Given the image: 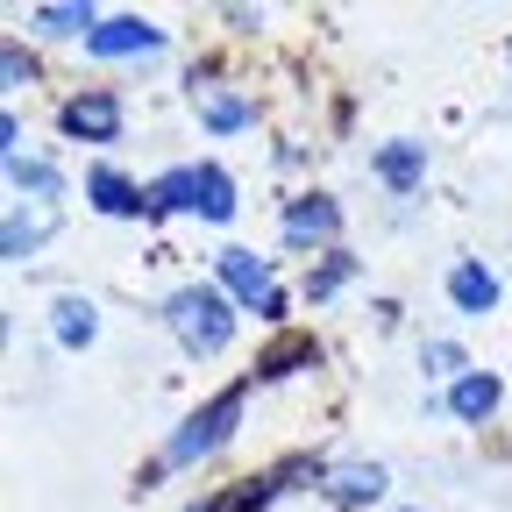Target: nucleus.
<instances>
[{"instance_id":"23","label":"nucleus","mask_w":512,"mask_h":512,"mask_svg":"<svg viewBox=\"0 0 512 512\" xmlns=\"http://www.w3.org/2000/svg\"><path fill=\"white\" fill-rule=\"evenodd\" d=\"M185 512H221V498H200V505H185Z\"/></svg>"},{"instance_id":"9","label":"nucleus","mask_w":512,"mask_h":512,"mask_svg":"<svg viewBox=\"0 0 512 512\" xmlns=\"http://www.w3.org/2000/svg\"><path fill=\"white\" fill-rule=\"evenodd\" d=\"M498 399H505V384H498L491 370H463L456 384H448V413H456L463 427H484V420L498 413Z\"/></svg>"},{"instance_id":"3","label":"nucleus","mask_w":512,"mask_h":512,"mask_svg":"<svg viewBox=\"0 0 512 512\" xmlns=\"http://www.w3.org/2000/svg\"><path fill=\"white\" fill-rule=\"evenodd\" d=\"M214 271H221V292H228L235 306H249V313H264V306H271V292H278V285H271V256L235 249V242L214 256Z\"/></svg>"},{"instance_id":"2","label":"nucleus","mask_w":512,"mask_h":512,"mask_svg":"<svg viewBox=\"0 0 512 512\" xmlns=\"http://www.w3.org/2000/svg\"><path fill=\"white\" fill-rule=\"evenodd\" d=\"M235 420H242V384H228L221 399H207L200 413H192L171 441H164V456H157V470H185V463H207L214 448L235 434Z\"/></svg>"},{"instance_id":"19","label":"nucleus","mask_w":512,"mask_h":512,"mask_svg":"<svg viewBox=\"0 0 512 512\" xmlns=\"http://www.w3.org/2000/svg\"><path fill=\"white\" fill-rule=\"evenodd\" d=\"M29 22H36V29H50V36H93V29H100L86 0H64V8H36Z\"/></svg>"},{"instance_id":"14","label":"nucleus","mask_w":512,"mask_h":512,"mask_svg":"<svg viewBox=\"0 0 512 512\" xmlns=\"http://www.w3.org/2000/svg\"><path fill=\"white\" fill-rule=\"evenodd\" d=\"M150 214H200V164H171L150 185Z\"/></svg>"},{"instance_id":"4","label":"nucleus","mask_w":512,"mask_h":512,"mask_svg":"<svg viewBox=\"0 0 512 512\" xmlns=\"http://www.w3.org/2000/svg\"><path fill=\"white\" fill-rule=\"evenodd\" d=\"M57 128L72 143H114L121 136V100L107 93V86H93V93H72L57 107Z\"/></svg>"},{"instance_id":"21","label":"nucleus","mask_w":512,"mask_h":512,"mask_svg":"<svg viewBox=\"0 0 512 512\" xmlns=\"http://www.w3.org/2000/svg\"><path fill=\"white\" fill-rule=\"evenodd\" d=\"M292 363H313V342H299V335H292V342H278L256 370H264V377H292Z\"/></svg>"},{"instance_id":"13","label":"nucleus","mask_w":512,"mask_h":512,"mask_svg":"<svg viewBox=\"0 0 512 512\" xmlns=\"http://www.w3.org/2000/svg\"><path fill=\"white\" fill-rule=\"evenodd\" d=\"M8 185H15V200H29V207H57V192H64L50 157H8Z\"/></svg>"},{"instance_id":"16","label":"nucleus","mask_w":512,"mask_h":512,"mask_svg":"<svg viewBox=\"0 0 512 512\" xmlns=\"http://www.w3.org/2000/svg\"><path fill=\"white\" fill-rule=\"evenodd\" d=\"M192 107H200V121L214 128V136H235V128H249V100L228 93V86H192Z\"/></svg>"},{"instance_id":"17","label":"nucleus","mask_w":512,"mask_h":512,"mask_svg":"<svg viewBox=\"0 0 512 512\" xmlns=\"http://www.w3.org/2000/svg\"><path fill=\"white\" fill-rule=\"evenodd\" d=\"M235 207H242V200H235V178H228L221 164H200V221L221 228V221H235Z\"/></svg>"},{"instance_id":"5","label":"nucleus","mask_w":512,"mask_h":512,"mask_svg":"<svg viewBox=\"0 0 512 512\" xmlns=\"http://www.w3.org/2000/svg\"><path fill=\"white\" fill-rule=\"evenodd\" d=\"M150 50H164V29L143 15H107L86 36V57H150Z\"/></svg>"},{"instance_id":"8","label":"nucleus","mask_w":512,"mask_h":512,"mask_svg":"<svg viewBox=\"0 0 512 512\" xmlns=\"http://www.w3.org/2000/svg\"><path fill=\"white\" fill-rule=\"evenodd\" d=\"M50 235H57V207L15 200V207H8V228H0V249H8V264H29V256H36Z\"/></svg>"},{"instance_id":"18","label":"nucleus","mask_w":512,"mask_h":512,"mask_svg":"<svg viewBox=\"0 0 512 512\" xmlns=\"http://www.w3.org/2000/svg\"><path fill=\"white\" fill-rule=\"evenodd\" d=\"M349 278H356V256H349V249H328V264L306 271V299H313V306H320V299H335Z\"/></svg>"},{"instance_id":"7","label":"nucleus","mask_w":512,"mask_h":512,"mask_svg":"<svg viewBox=\"0 0 512 512\" xmlns=\"http://www.w3.org/2000/svg\"><path fill=\"white\" fill-rule=\"evenodd\" d=\"M86 200H93V214H107V221L150 214V192H143L136 178H121L114 164H93V171H86Z\"/></svg>"},{"instance_id":"15","label":"nucleus","mask_w":512,"mask_h":512,"mask_svg":"<svg viewBox=\"0 0 512 512\" xmlns=\"http://www.w3.org/2000/svg\"><path fill=\"white\" fill-rule=\"evenodd\" d=\"M384 484H392V477H384V463H342L320 491H328L335 505H370V498H384Z\"/></svg>"},{"instance_id":"12","label":"nucleus","mask_w":512,"mask_h":512,"mask_svg":"<svg viewBox=\"0 0 512 512\" xmlns=\"http://www.w3.org/2000/svg\"><path fill=\"white\" fill-rule=\"evenodd\" d=\"M370 171L392 185V192H413L420 178H427V143H413V136H399V143H384L377 157H370Z\"/></svg>"},{"instance_id":"1","label":"nucleus","mask_w":512,"mask_h":512,"mask_svg":"<svg viewBox=\"0 0 512 512\" xmlns=\"http://www.w3.org/2000/svg\"><path fill=\"white\" fill-rule=\"evenodd\" d=\"M164 328L178 335L185 356H221L235 342V299L221 285H178L164 299Z\"/></svg>"},{"instance_id":"20","label":"nucleus","mask_w":512,"mask_h":512,"mask_svg":"<svg viewBox=\"0 0 512 512\" xmlns=\"http://www.w3.org/2000/svg\"><path fill=\"white\" fill-rule=\"evenodd\" d=\"M420 370H427V377H463L470 363H463L456 342H427V349H420Z\"/></svg>"},{"instance_id":"11","label":"nucleus","mask_w":512,"mask_h":512,"mask_svg":"<svg viewBox=\"0 0 512 512\" xmlns=\"http://www.w3.org/2000/svg\"><path fill=\"white\" fill-rule=\"evenodd\" d=\"M335 228H342V207L328 192H306L285 207V242H335Z\"/></svg>"},{"instance_id":"10","label":"nucleus","mask_w":512,"mask_h":512,"mask_svg":"<svg viewBox=\"0 0 512 512\" xmlns=\"http://www.w3.org/2000/svg\"><path fill=\"white\" fill-rule=\"evenodd\" d=\"M50 335H57V349H93V335H100V306L79 299V292H57V299H50Z\"/></svg>"},{"instance_id":"22","label":"nucleus","mask_w":512,"mask_h":512,"mask_svg":"<svg viewBox=\"0 0 512 512\" xmlns=\"http://www.w3.org/2000/svg\"><path fill=\"white\" fill-rule=\"evenodd\" d=\"M0 79H8V86H22V79H36V64L22 57V43H8V57H0Z\"/></svg>"},{"instance_id":"6","label":"nucleus","mask_w":512,"mask_h":512,"mask_svg":"<svg viewBox=\"0 0 512 512\" xmlns=\"http://www.w3.org/2000/svg\"><path fill=\"white\" fill-rule=\"evenodd\" d=\"M448 306H456L463 320H484V313H498V271L484 264V256H463V264L448 271Z\"/></svg>"}]
</instances>
